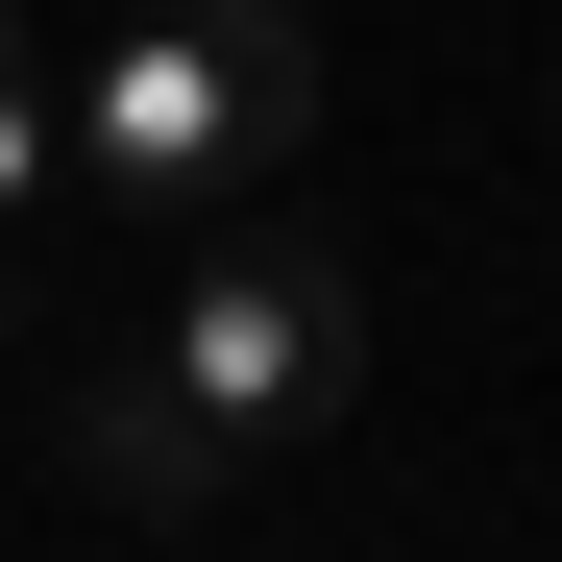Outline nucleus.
<instances>
[{
	"label": "nucleus",
	"mask_w": 562,
	"mask_h": 562,
	"mask_svg": "<svg viewBox=\"0 0 562 562\" xmlns=\"http://www.w3.org/2000/svg\"><path fill=\"white\" fill-rule=\"evenodd\" d=\"M294 147H318V25L294 0H123L99 74H74V171H123V196H171V221L269 196Z\"/></svg>",
	"instance_id": "nucleus-1"
},
{
	"label": "nucleus",
	"mask_w": 562,
	"mask_h": 562,
	"mask_svg": "<svg viewBox=\"0 0 562 562\" xmlns=\"http://www.w3.org/2000/svg\"><path fill=\"white\" fill-rule=\"evenodd\" d=\"M0 49H25V0H0Z\"/></svg>",
	"instance_id": "nucleus-6"
},
{
	"label": "nucleus",
	"mask_w": 562,
	"mask_h": 562,
	"mask_svg": "<svg viewBox=\"0 0 562 562\" xmlns=\"http://www.w3.org/2000/svg\"><path fill=\"white\" fill-rule=\"evenodd\" d=\"M0 342H25V221H0Z\"/></svg>",
	"instance_id": "nucleus-5"
},
{
	"label": "nucleus",
	"mask_w": 562,
	"mask_h": 562,
	"mask_svg": "<svg viewBox=\"0 0 562 562\" xmlns=\"http://www.w3.org/2000/svg\"><path fill=\"white\" fill-rule=\"evenodd\" d=\"M49 147H74V123L25 99V49H0V221H25V171H49Z\"/></svg>",
	"instance_id": "nucleus-4"
},
{
	"label": "nucleus",
	"mask_w": 562,
	"mask_h": 562,
	"mask_svg": "<svg viewBox=\"0 0 562 562\" xmlns=\"http://www.w3.org/2000/svg\"><path fill=\"white\" fill-rule=\"evenodd\" d=\"M74 490H99V514H171V538H196V514L245 490V440H221L196 392H171V367H74Z\"/></svg>",
	"instance_id": "nucleus-3"
},
{
	"label": "nucleus",
	"mask_w": 562,
	"mask_h": 562,
	"mask_svg": "<svg viewBox=\"0 0 562 562\" xmlns=\"http://www.w3.org/2000/svg\"><path fill=\"white\" fill-rule=\"evenodd\" d=\"M147 367L269 464V440H318V416L367 392V269H342L318 221H221V245H196V294L147 318Z\"/></svg>",
	"instance_id": "nucleus-2"
}]
</instances>
